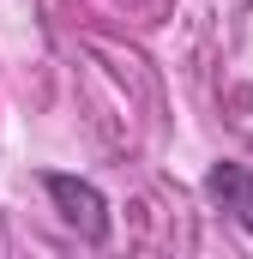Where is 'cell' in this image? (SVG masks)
<instances>
[{"label":"cell","instance_id":"obj_1","mask_svg":"<svg viewBox=\"0 0 253 259\" xmlns=\"http://www.w3.org/2000/svg\"><path fill=\"white\" fill-rule=\"evenodd\" d=\"M43 187H49L61 223L78 235V241H91V247L109 241V199L97 193L91 181H78V175H43Z\"/></svg>","mask_w":253,"mask_h":259},{"label":"cell","instance_id":"obj_2","mask_svg":"<svg viewBox=\"0 0 253 259\" xmlns=\"http://www.w3.org/2000/svg\"><path fill=\"white\" fill-rule=\"evenodd\" d=\"M205 199H211L217 211H229V217L253 235V169H247V163H211Z\"/></svg>","mask_w":253,"mask_h":259}]
</instances>
